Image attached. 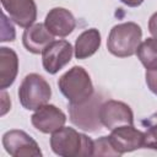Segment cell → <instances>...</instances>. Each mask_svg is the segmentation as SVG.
<instances>
[{
    "label": "cell",
    "instance_id": "obj_1",
    "mask_svg": "<svg viewBox=\"0 0 157 157\" xmlns=\"http://www.w3.org/2000/svg\"><path fill=\"white\" fill-rule=\"evenodd\" d=\"M50 147L61 157H87L93 153V140L74 128L61 126L52 134Z\"/></svg>",
    "mask_w": 157,
    "mask_h": 157
},
{
    "label": "cell",
    "instance_id": "obj_2",
    "mask_svg": "<svg viewBox=\"0 0 157 157\" xmlns=\"http://www.w3.org/2000/svg\"><path fill=\"white\" fill-rule=\"evenodd\" d=\"M142 31L135 22H123L115 25L107 39V48L110 54L118 58H128L136 54L141 43Z\"/></svg>",
    "mask_w": 157,
    "mask_h": 157
},
{
    "label": "cell",
    "instance_id": "obj_3",
    "mask_svg": "<svg viewBox=\"0 0 157 157\" xmlns=\"http://www.w3.org/2000/svg\"><path fill=\"white\" fill-rule=\"evenodd\" d=\"M63 96L70 104H80L93 96V83L88 72L82 66H72L58 80Z\"/></svg>",
    "mask_w": 157,
    "mask_h": 157
},
{
    "label": "cell",
    "instance_id": "obj_4",
    "mask_svg": "<svg viewBox=\"0 0 157 157\" xmlns=\"http://www.w3.org/2000/svg\"><path fill=\"white\" fill-rule=\"evenodd\" d=\"M52 97V88L47 80L38 74H28L18 87V99L27 110H36L47 104Z\"/></svg>",
    "mask_w": 157,
    "mask_h": 157
},
{
    "label": "cell",
    "instance_id": "obj_5",
    "mask_svg": "<svg viewBox=\"0 0 157 157\" xmlns=\"http://www.w3.org/2000/svg\"><path fill=\"white\" fill-rule=\"evenodd\" d=\"M101 94H93L90 99L80 104H70L69 114L70 120L77 128L85 131H97L101 129L102 123L99 120V107L103 103Z\"/></svg>",
    "mask_w": 157,
    "mask_h": 157
},
{
    "label": "cell",
    "instance_id": "obj_6",
    "mask_svg": "<svg viewBox=\"0 0 157 157\" xmlns=\"http://www.w3.org/2000/svg\"><path fill=\"white\" fill-rule=\"evenodd\" d=\"M2 146L12 157H40L42 150L26 131L13 129L2 135Z\"/></svg>",
    "mask_w": 157,
    "mask_h": 157
},
{
    "label": "cell",
    "instance_id": "obj_7",
    "mask_svg": "<svg viewBox=\"0 0 157 157\" xmlns=\"http://www.w3.org/2000/svg\"><path fill=\"white\" fill-rule=\"evenodd\" d=\"M99 120L105 129L113 130L123 125H134V113L126 103L108 99L99 107Z\"/></svg>",
    "mask_w": 157,
    "mask_h": 157
},
{
    "label": "cell",
    "instance_id": "obj_8",
    "mask_svg": "<svg viewBox=\"0 0 157 157\" xmlns=\"http://www.w3.org/2000/svg\"><path fill=\"white\" fill-rule=\"evenodd\" d=\"M74 48L67 40H53L42 53L43 69L54 75L71 61Z\"/></svg>",
    "mask_w": 157,
    "mask_h": 157
},
{
    "label": "cell",
    "instance_id": "obj_9",
    "mask_svg": "<svg viewBox=\"0 0 157 157\" xmlns=\"http://www.w3.org/2000/svg\"><path fill=\"white\" fill-rule=\"evenodd\" d=\"M32 125L43 134H53L65 125V113L54 104H44L36 109L31 117Z\"/></svg>",
    "mask_w": 157,
    "mask_h": 157
},
{
    "label": "cell",
    "instance_id": "obj_10",
    "mask_svg": "<svg viewBox=\"0 0 157 157\" xmlns=\"http://www.w3.org/2000/svg\"><path fill=\"white\" fill-rule=\"evenodd\" d=\"M108 136L114 150L121 156L123 153L131 152L144 147V132L134 125H123L110 130Z\"/></svg>",
    "mask_w": 157,
    "mask_h": 157
},
{
    "label": "cell",
    "instance_id": "obj_11",
    "mask_svg": "<svg viewBox=\"0 0 157 157\" xmlns=\"http://www.w3.org/2000/svg\"><path fill=\"white\" fill-rule=\"evenodd\" d=\"M4 10L20 27L27 28L37 20V5L34 0H1Z\"/></svg>",
    "mask_w": 157,
    "mask_h": 157
},
{
    "label": "cell",
    "instance_id": "obj_12",
    "mask_svg": "<svg viewBox=\"0 0 157 157\" xmlns=\"http://www.w3.org/2000/svg\"><path fill=\"white\" fill-rule=\"evenodd\" d=\"M44 25L53 36L66 37L75 29L76 20L69 10L64 7H54L47 13Z\"/></svg>",
    "mask_w": 157,
    "mask_h": 157
},
{
    "label": "cell",
    "instance_id": "obj_13",
    "mask_svg": "<svg viewBox=\"0 0 157 157\" xmlns=\"http://www.w3.org/2000/svg\"><path fill=\"white\" fill-rule=\"evenodd\" d=\"M53 40L54 36L47 29L44 23H33L22 34L23 47L32 54H42Z\"/></svg>",
    "mask_w": 157,
    "mask_h": 157
},
{
    "label": "cell",
    "instance_id": "obj_14",
    "mask_svg": "<svg viewBox=\"0 0 157 157\" xmlns=\"http://www.w3.org/2000/svg\"><path fill=\"white\" fill-rule=\"evenodd\" d=\"M18 72V56L15 50L1 47L0 48V88L10 87Z\"/></svg>",
    "mask_w": 157,
    "mask_h": 157
},
{
    "label": "cell",
    "instance_id": "obj_15",
    "mask_svg": "<svg viewBox=\"0 0 157 157\" xmlns=\"http://www.w3.org/2000/svg\"><path fill=\"white\" fill-rule=\"evenodd\" d=\"M101 47V33L96 28H90L83 31L75 42L74 54L78 60L87 59L92 56Z\"/></svg>",
    "mask_w": 157,
    "mask_h": 157
},
{
    "label": "cell",
    "instance_id": "obj_16",
    "mask_svg": "<svg viewBox=\"0 0 157 157\" xmlns=\"http://www.w3.org/2000/svg\"><path fill=\"white\" fill-rule=\"evenodd\" d=\"M137 59L145 66L146 70L157 69V39L147 38L140 43L136 50Z\"/></svg>",
    "mask_w": 157,
    "mask_h": 157
},
{
    "label": "cell",
    "instance_id": "obj_17",
    "mask_svg": "<svg viewBox=\"0 0 157 157\" xmlns=\"http://www.w3.org/2000/svg\"><path fill=\"white\" fill-rule=\"evenodd\" d=\"M142 124L146 126V131L144 132V147L157 151V112L142 120Z\"/></svg>",
    "mask_w": 157,
    "mask_h": 157
},
{
    "label": "cell",
    "instance_id": "obj_18",
    "mask_svg": "<svg viewBox=\"0 0 157 157\" xmlns=\"http://www.w3.org/2000/svg\"><path fill=\"white\" fill-rule=\"evenodd\" d=\"M92 156H120L113 147L108 136H101L93 141Z\"/></svg>",
    "mask_w": 157,
    "mask_h": 157
},
{
    "label": "cell",
    "instance_id": "obj_19",
    "mask_svg": "<svg viewBox=\"0 0 157 157\" xmlns=\"http://www.w3.org/2000/svg\"><path fill=\"white\" fill-rule=\"evenodd\" d=\"M16 32L13 25L9 21L7 16L2 12L1 15V42H12L15 40Z\"/></svg>",
    "mask_w": 157,
    "mask_h": 157
},
{
    "label": "cell",
    "instance_id": "obj_20",
    "mask_svg": "<svg viewBox=\"0 0 157 157\" xmlns=\"http://www.w3.org/2000/svg\"><path fill=\"white\" fill-rule=\"evenodd\" d=\"M145 77H146L147 87L150 88V91L152 93H155L157 96V69L156 70H146Z\"/></svg>",
    "mask_w": 157,
    "mask_h": 157
},
{
    "label": "cell",
    "instance_id": "obj_21",
    "mask_svg": "<svg viewBox=\"0 0 157 157\" xmlns=\"http://www.w3.org/2000/svg\"><path fill=\"white\" fill-rule=\"evenodd\" d=\"M148 31L152 37L157 39V12H155L148 20Z\"/></svg>",
    "mask_w": 157,
    "mask_h": 157
},
{
    "label": "cell",
    "instance_id": "obj_22",
    "mask_svg": "<svg viewBox=\"0 0 157 157\" xmlns=\"http://www.w3.org/2000/svg\"><path fill=\"white\" fill-rule=\"evenodd\" d=\"M1 97H2V109H1V115H5L6 112L10 109L11 107V101L7 99V93L5 92V90H1Z\"/></svg>",
    "mask_w": 157,
    "mask_h": 157
},
{
    "label": "cell",
    "instance_id": "obj_23",
    "mask_svg": "<svg viewBox=\"0 0 157 157\" xmlns=\"http://www.w3.org/2000/svg\"><path fill=\"white\" fill-rule=\"evenodd\" d=\"M124 5H126V6H129V7H137V6H140L145 0H120Z\"/></svg>",
    "mask_w": 157,
    "mask_h": 157
}]
</instances>
